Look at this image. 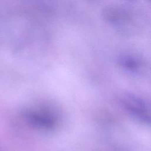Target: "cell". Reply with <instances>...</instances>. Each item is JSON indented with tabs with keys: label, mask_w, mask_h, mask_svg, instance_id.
<instances>
[{
	"label": "cell",
	"mask_w": 151,
	"mask_h": 151,
	"mask_svg": "<svg viewBox=\"0 0 151 151\" xmlns=\"http://www.w3.org/2000/svg\"><path fill=\"white\" fill-rule=\"evenodd\" d=\"M120 101L124 109L133 119L145 124L150 123V106L142 97L133 93H124Z\"/></svg>",
	"instance_id": "6da1fadb"
},
{
	"label": "cell",
	"mask_w": 151,
	"mask_h": 151,
	"mask_svg": "<svg viewBox=\"0 0 151 151\" xmlns=\"http://www.w3.org/2000/svg\"><path fill=\"white\" fill-rule=\"evenodd\" d=\"M24 120L31 127L42 131H51L58 124V118L55 113L46 108H35L23 113Z\"/></svg>",
	"instance_id": "7a4b0ae2"
},
{
	"label": "cell",
	"mask_w": 151,
	"mask_h": 151,
	"mask_svg": "<svg viewBox=\"0 0 151 151\" xmlns=\"http://www.w3.org/2000/svg\"><path fill=\"white\" fill-rule=\"evenodd\" d=\"M119 63L122 68L133 73H138L141 68L140 61L132 56L124 55L120 57L119 58Z\"/></svg>",
	"instance_id": "3957f363"
}]
</instances>
